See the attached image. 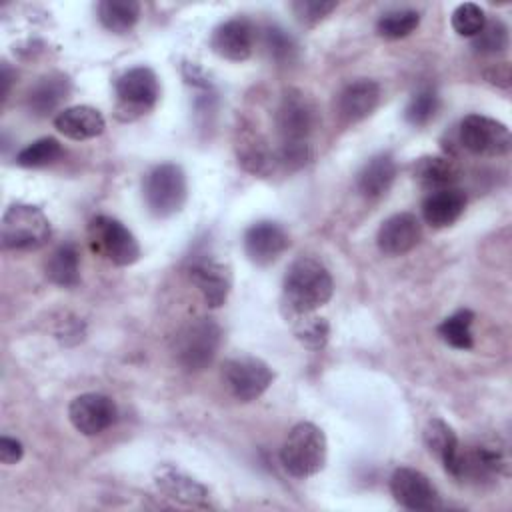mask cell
<instances>
[{"label": "cell", "instance_id": "cell-1", "mask_svg": "<svg viewBox=\"0 0 512 512\" xmlns=\"http://www.w3.org/2000/svg\"><path fill=\"white\" fill-rule=\"evenodd\" d=\"M284 306L290 318L300 314H312L324 306L334 292V282L328 268L312 258L302 256L288 266L284 276Z\"/></svg>", "mask_w": 512, "mask_h": 512}, {"label": "cell", "instance_id": "cell-24", "mask_svg": "<svg viewBox=\"0 0 512 512\" xmlns=\"http://www.w3.org/2000/svg\"><path fill=\"white\" fill-rule=\"evenodd\" d=\"M70 94V80L64 74L42 76L28 92V108L36 116H46L54 112L62 100Z\"/></svg>", "mask_w": 512, "mask_h": 512}, {"label": "cell", "instance_id": "cell-2", "mask_svg": "<svg viewBox=\"0 0 512 512\" xmlns=\"http://www.w3.org/2000/svg\"><path fill=\"white\" fill-rule=\"evenodd\" d=\"M326 456V436L312 422H298L292 426L280 448V462L294 478H310L318 474L326 464Z\"/></svg>", "mask_w": 512, "mask_h": 512}, {"label": "cell", "instance_id": "cell-32", "mask_svg": "<svg viewBox=\"0 0 512 512\" xmlns=\"http://www.w3.org/2000/svg\"><path fill=\"white\" fill-rule=\"evenodd\" d=\"M438 94L432 88H420L408 102L404 118L412 126H426L438 112Z\"/></svg>", "mask_w": 512, "mask_h": 512}, {"label": "cell", "instance_id": "cell-9", "mask_svg": "<svg viewBox=\"0 0 512 512\" xmlns=\"http://www.w3.org/2000/svg\"><path fill=\"white\" fill-rule=\"evenodd\" d=\"M222 378L236 400L250 402L268 390L274 380V372L256 356H236L224 362Z\"/></svg>", "mask_w": 512, "mask_h": 512}, {"label": "cell", "instance_id": "cell-27", "mask_svg": "<svg viewBox=\"0 0 512 512\" xmlns=\"http://www.w3.org/2000/svg\"><path fill=\"white\" fill-rule=\"evenodd\" d=\"M96 10L100 24L114 34H126L140 18V4L134 0H102Z\"/></svg>", "mask_w": 512, "mask_h": 512}, {"label": "cell", "instance_id": "cell-6", "mask_svg": "<svg viewBox=\"0 0 512 512\" xmlns=\"http://www.w3.org/2000/svg\"><path fill=\"white\" fill-rule=\"evenodd\" d=\"M116 118L134 120L146 114L158 100L160 86L152 68L134 66L116 80Z\"/></svg>", "mask_w": 512, "mask_h": 512}, {"label": "cell", "instance_id": "cell-8", "mask_svg": "<svg viewBox=\"0 0 512 512\" xmlns=\"http://www.w3.org/2000/svg\"><path fill=\"white\" fill-rule=\"evenodd\" d=\"M458 136L460 144L476 156H504L512 146L508 126L484 114L464 116L458 128Z\"/></svg>", "mask_w": 512, "mask_h": 512}, {"label": "cell", "instance_id": "cell-30", "mask_svg": "<svg viewBox=\"0 0 512 512\" xmlns=\"http://www.w3.org/2000/svg\"><path fill=\"white\" fill-rule=\"evenodd\" d=\"M294 320V336L308 350H322L330 336V326L326 318L312 314L292 316Z\"/></svg>", "mask_w": 512, "mask_h": 512}, {"label": "cell", "instance_id": "cell-28", "mask_svg": "<svg viewBox=\"0 0 512 512\" xmlns=\"http://www.w3.org/2000/svg\"><path fill=\"white\" fill-rule=\"evenodd\" d=\"M472 322L474 314L470 310H458L440 322L438 336L456 350H468L474 344Z\"/></svg>", "mask_w": 512, "mask_h": 512}, {"label": "cell", "instance_id": "cell-4", "mask_svg": "<svg viewBox=\"0 0 512 512\" xmlns=\"http://www.w3.org/2000/svg\"><path fill=\"white\" fill-rule=\"evenodd\" d=\"M144 202L148 210L156 218H168L182 210L188 186H186V174L178 164L166 162L154 166L142 184Z\"/></svg>", "mask_w": 512, "mask_h": 512}, {"label": "cell", "instance_id": "cell-16", "mask_svg": "<svg viewBox=\"0 0 512 512\" xmlns=\"http://www.w3.org/2000/svg\"><path fill=\"white\" fill-rule=\"evenodd\" d=\"M254 26L246 18H232L222 22L210 38L212 50L226 60L232 62H242L248 60L254 48Z\"/></svg>", "mask_w": 512, "mask_h": 512}, {"label": "cell", "instance_id": "cell-11", "mask_svg": "<svg viewBox=\"0 0 512 512\" xmlns=\"http://www.w3.org/2000/svg\"><path fill=\"white\" fill-rule=\"evenodd\" d=\"M316 124V110L300 90H288L276 112L280 144L308 142Z\"/></svg>", "mask_w": 512, "mask_h": 512}, {"label": "cell", "instance_id": "cell-14", "mask_svg": "<svg viewBox=\"0 0 512 512\" xmlns=\"http://www.w3.org/2000/svg\"><path fill=\"white\" fill-rule=\"evenodd\" d=\"M290 246V238L286 230L272 220L254 222L244 232V252L248 260L256 266H268L276 262L286 248Z\"/></svg>", "mask_w": 512, "mask_h": 512}, {"label": "cell", "instance_id": "cell-13", "mask_svg": "<svg viewBox=\"0 0 512 512\" xmlns=\"http://www.w3.org/2000/svg\"><path fill=\"white\" fill-rule=\"evenodd\" d=\"M116 404L110 396L100 392H86L76 396L68 406L72 426L84 436L102 434L116 420Z\"/></svg>", "mask_w": 512, "mask_h": 512}, {"label": "cell", "instance_id": "cell-20", "mask_svg": "<svg viewBox=\"0 0 512 512\" xmlns=\"http://www.w3.org/2000/svg\"><path fill=\"white\" fill-rule=\"evenodd\" d=\"M54 126L70 140H90L104 132L106 122L100 110L92 106H70L58 112Z\"/></svg>", "mask_w": 512, "mask_h": 512}, {"label": "cell", "instance_id": "cell-5", "mask_svg": "<svg viewBox=\"0 0 512 512\" xmlns=\"http://www.w3.org/2000/svg\"><path fill=\"white\" fill-rule=\"evenodd\" d=\"M222 340V330L214 318L202 316L188 322L174 340L176 360L192 372L204 370L216 356Z\"/></svg>", "mask_w": 512, "mask_h": 512}, {"label": "cell", "instance_id": "cell-3", "mask_svg": "<svg viewBox=\"0 0 512 512\" xmlns=\"http://www.w3.org/2000/svg\"><path fill=\"white\" fill-rule=\"evenodd\" d=\"M46 214L32 204H12L2 214L0 238L8 250H38L50 238Z\"/></svg>", "mask_w": 512, "mask_h": 512}, {"label": "cell", "instance_id": "cell-7", "mask_svg": "<svg viewBox=\"0 0 512 512\" xmlns=\"http://www.w3.org/2000/svg\"><path fill=\"white\" fill-rule=\"evenodd\" d=\"M88 238L94 252L116 266H130L140 258V244L134 234L112 216H96L88 224Z\"/></svg>", "mask_w": 512, "mask_h": 512}, {"label": "cell", "instance_id": "cell-31", "mask_svg": "<svg viewBox=\"0 0 512 512\" xmlns=\"http://www.w3.org/2000/svg\"><path fill=\"white\" fill-rule=\"evenodd\" d=\"M62 154V146L56 138L44 136L28 144L16 154V164L22 168H42L56 162Z\"/></svg>", "mask_w": 512, "mask_h": 512}, {"label": "cell", "instance_id": "cell-21", "mask_svg": "<svg viewBox=\"0 0 512 512\" xmlns=\"http://www.w3.org/2000/svg\"><path fill=\"white\" fill-rule=\"evenodd\" d=\"M466 208V194L460 188H442L430 192L422 202V216L426 224L434 228H446L454 224Z\"/></svg>", "mask_w": 512, "mask_h": 512}, {"label": "cell", "instance_id": "cell-33", "mask_svg": "<svg viewBox=\"0 0 512 512\" xmlns=\"http://www.w3.org/2000/svg\"><path fill=\"white\" fill-rule=\"evenodd\" d=\"M472 46L480 54H498L508 46V28L502 20H486L484 28L472 38Z\"/></svg>", "mask_w": 512, "mask_h": 512}, {"label": "cell", "instance_id": "cell-15", "mask_svg": "<svg viewBox=\"0 0 512 512\" xmlns=\"http://www.w3.org/2000/svg\"><path fill=\"white\" fill-rule=\"evenodd\" d=\"M422 238V224L410 212H400L382 222L376 234L378 250L386 256H402L410 252Z\"/></svg>", "mask_w": 512, "mask_h": 512}, {"label": "cell", "instance_id": "cell-25", "mask_svg": "<svg viewBox=\"0 0 512 512\" xmlns=\"http://www.w3.org/2000/svg\"><path fill=\"white\" fill-rule=\"evenodd\" d=\"M414 178L428 190H442L454 186L460 176L458 166L444 156H424L414 164Z\"/></svg>", "mask_w": 512, "mask_h": 512}, {"label": "cell", "instance_id": "cell-12", "mask_svg": "<svg viewBox=\"0 0 512 512\" xmlns=\"http://www.w3.org/2000/svg\"><path fill=\"white\" fill-rule=\"evenodd\" d=\"M390 492L394 500L406 510L428 512L440 506L438 490L434 488L430 478L416 468H396L390 478Z\"/></svg>", "mask_w": 512, "mask_h": 512}, {"label": "cell", "instance_id": "cell-19", "mask_svg": "<svg viewBox=\"0 0 512 512\" xmlns=\"http://www.w3.org/2000/svg\"><path fill=\"white\" fill-rule=\"evenodd\" d=\"M154 482L158 486V490L180 502L186 506H198V508H206L208 506V490L204 484H200L198 480L190 478L188 474L180 472L178 468L164 464L156 470L154 474Z\"/></svg>", "mask_w": 512, "mask_h": 512}, {"label": "cell", "instance_id": "cell-36", "mask_svg": "<svg viewBox=\"0 0 512 512\" xmlns=\"http://www.w3.org/2000/svg\"><path fill=\"white\" fill-rule=\"evenodd\" d=\"M334 8H336V2H324V0H298L292 4L296 18L306 26H314L316 22L326 18Z\"/></svg>", "mask_w": 512, "mask_h": 512}, {"label": "cell", "instance_id": "cell-35", "mask_svg": "<svg viewBox=\"0 0 512 512\" xmlns=\"http://www.w3.org/2000/svg\"><path fill=\"white\" fill-rule=\"evenodd\" d=\"M264 46H266L270 58H274L280 64L292 62L296 56V50H298L296 40L280 26H268L264 30Z\"/></svg>", "mask_w": 512, "mask_h": 512}, {"label": "cell", "instance_id": "cell-29", "mask_svg": "<svg viewBox=\"0 0 512 512\" xmlns=\"http://www.w3.org/2000/svg\"><path fill=\"white\" fill-rule=\"evenodd\" d=\"M420 24V14L412 8H394L384 12L376 22V32L386 40H400L412 34Z\"/></svg>", "mask_w": 512, "mask_h": 512}, {"label": "cell", "instance_id": "cell-22", "mask_svg": "<svg viewBox=\"0 0 512 512\" xmlns=\"http://www.w3.org/2000/svg\"><path fill=\"white\" fill-rule=\"evenodd\" d=\"M424 444L430 454H434L444 470L456 478L458 474V456H460V442L452 426H448L442 418L428 420L424 428Z\"/></svg>", "mask_w": 512, "mask_h": 512}, {"label": "cell", "instance_id": "cell-26", "mask_svg": "<svg viewBox=\"0 0 512 512\" xmlns=\"http://www.w3.org/2000/svg\"><path fill=\"white\" fill-rule=\"evenodd\" d=\"M46 276L50 282L72 288L80 282V256L72 242L60 244L46 262Z\"/></svg>", "mask_w": 512, "mask_h": 512}, {"label": "cell", "instance_id": "cell-10", "mask_svg": "<svg viewBox=\"0 0 512 512\" xmlns=\"http://www.w3.org/2000/svg\"><path fill=\"white\" fill-rule=\"evenodd\" d=\"M508 466L506 448L498 440H482L464 450L460 448L456 478L486 482L508 474Z\"/></svg>", "mask_w": 512, "mask_h": 512}, {"label": "cell", "instance_id": "cell-17", "mask_svg": "<svg viewBox=\"0 0 512 512\" xmlns=\"http://www.w3.org/2000/svg\"><path fill=\"white\" fill-rule=\"evenodd\" d=\"M188 274L210 308H218L226 302L232 288V274L226 264L212 258H200L190 264Z\"/></svg>", "mask_w": 512, "mask_h": 512}, {"label": "cell", "instance_id": "cell-37", "mask_svg": "<svg viewBox=\"0 0 512 512\" xmlns=\"http://www.w3.org/2000/svg\"><path fill=\"white\" fill-rule=\"evenodd\" d=\"M24 454V446L20 440L16 438H10V436H2L0 438V462L10 466V464H16L20 462Z\"/></svg>", "mask_w": 512, "mask_h": 512}, {"label": "cell", "instance_id": "cell-18", "mask_svg": "<svg viewBox=\"0 0 512 512\" xmlns=\"http://www.w3.org/2000/svg\"><path fill=\"white\" fill-rule=\"evenodd\" d=\"M378 102L380 84L370 78H360L342 88L336 100V112L344 124H354L370 116Z\"/></svg>", "mask_w": 512, "mask_h": 512}, {"label": "cell", "instance_id": "cell-23", "mask_svg": "<svg viewBox=\"0 0 512 512\" xmlns=\"http://www.w3.org/2000/svg\"><path fill=\"white\" fill-rule=\"evenodd\" d=\"M396 172H398V166H396V160L392 158V154L382 152V154L372 156L362 166V170L358 172V178H356L360 194L366 198H378V196L386 194L396 178Z\"/></svg>", "mask_w": 512, "mask_h": 512}, {"label": "cell", "instance_id": "cell-34", "mask_svg": "<svg viewBox=\"0 0 512 512\" xmlns=\"http://www.w3.org/2000/svg\"><path fill=\"white\" fill-rule=\"evenodd\" d=\"M452 28L456 34L460 36H466V38H474L486 24V14L484 10L474 4V2H464V4H458L452 12Z\"/></svg>", "mask_w": 512, "mask_h": 512}, {"label": "cell", "instance_id": "cell-38", "mask_svg": "<svg viewBox=\"0 0 512 512\" xmlns=\"http://www.w3.org/2000/svg\"><path fill=\"white\" fill-rule=\"evenodd\" d=\"M8 88H10V68H8V64L4 62V64H2V98H6Z\"/></svg>", "mask_w": 512, "mask_h": 512}]
</instances>
